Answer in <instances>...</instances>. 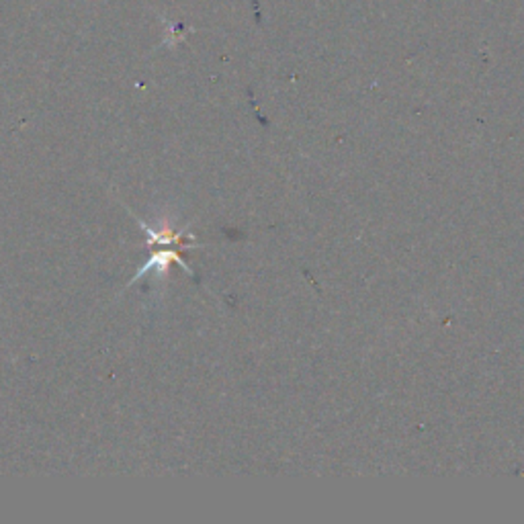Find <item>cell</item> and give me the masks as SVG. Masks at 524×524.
<instances>
[{
    "label": "cell",
    "mask_w": 524,
    "mask_h": 524,
    "mask_svg": "<svg viewBox=\"0 0 524 524\" xmlns=\"http://www.w3.org/2000/svg\"><path fill=\"white\" fill-rule=\"evenodd\" d=\"M173 262H176V264H180L185 271H189V272H193L191 269H189V264L180 258V254L175 252V250H162V252H156L152 258H150V262H146L141 269H139V272H137V276L136 279H139L141 274H146L148 271H152V269H156L158 272H166V269L173 264Z\"/></svg>",
    "instance_id": "obj_1"
},
{
    "label": "cell",
    "mask_w": 524,
    "mask_h": 524,
    "mask_svg": "<svg viewBox=\"0 0 524 524\" xmlns=\"http://www.w3.org/2000/svg\"><path fill=\"white\" fill-rule=\"evenodd\" d=\"M144 226V230L148 232V238H150V244H182L185 240H193V235L191 233H176L173 232L170 228H162V230H154V228H148L146 223H141Z\"/></svg>",
    "instance_id": "obj_2"
}]
</instances>
